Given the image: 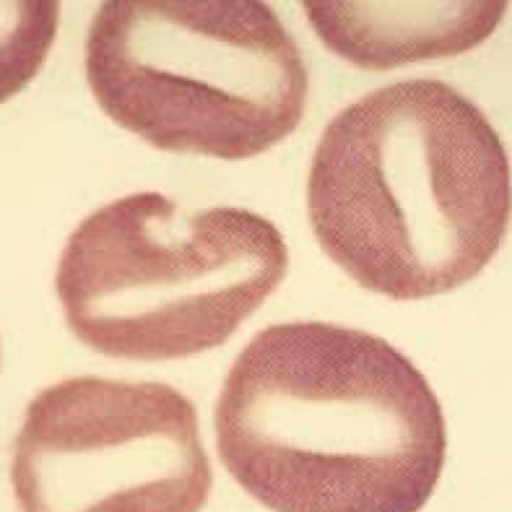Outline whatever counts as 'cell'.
<instances>
[{"label":"cell","instance_id":"1","mask_svg":"<svg viewBox=\"0 0 512 512\" xmlns=\"http://www.w3.org/2000/svg\"><path fill=\"white\" fill-rule=\"evenodd\" d=\"M229 474L274 512H418L445 461L441 404L388 341L324 321L258 332L215 409Z\"/></svg>","mask_w":512,"mask_h":512},{"label":"cell","instance_id":"2","mask_svg":"<svg viewBox=\"0 0 512 512\" xmlns=\"http://www.w3.org/2000/svg\"><path fill=\"white\" fill-rule=\"evenodd\" d=\"M307 211L321 249L362 288L401 301L437 296L499 251L508 156L483 111L451 85L390 83L326 125Z\"/></svg>","mask_w":512,"mask_h":512},{"label":"cell","instance_id":"3","mask_svg":"<svg viewBox=\"0 0 512 512\" xmlns=\"http://www.w3.org/2000/svg\"><path fill=\"white\" fill-rule=\"evenodd\" d=\"M85 71L123 129L162 151L223 160L290 135L309 90L295 40L261 1H103Z\"/></svg>","mask_w":512,"mask_h":512},{"label":"cell","instance_id":"4","mask_svg":"<svg viewBox=\"0 0 512 512\" xmlns=\"http://www.w3.org/2000/svg\"><path fill=\"white\" fill-rule=\"evenodd\" d=\"M278 228L244 208L189 216L156 191L84 218L60 255L55 290L74 335L122 359H179L226 342L285 277Z\"/></svg>","mask_w":512,"mask_h":512},{"label":"cell","instance_id":"5","mask_svg":"<svg viewBox=\"0 0 512 512\" xmlns=\"http://www.w3.org/2000/svg\"><path fill=\"white\" fill-rule=\"evenodd\" d=\"M10 475L22 512H198L212 483L186 396L90 375L30 402Z\"/></svg>","mask_w":512,"mask_h":512},{"label":"cell","instance_id":"6","mask_svg":"<svg viewBox=\"0 0 512 512\" xmlns=\"http://www.w3.org/2000/svg\"><path fill=\"white\" fill-rule=\"evenodd\" d=\"M325 46L373 71L468 51L503 19L507 0L304 1Z\"/></svg>","mask_w":512,"mask_h":512},{"label":"cell","instance_id":"7","mask_svg":"<svg viewBox=\"0 0 512 512\" xmlns=\"http://www.w3.org/2000/svg\"><path fill=\"white\" fill-rule=\"evenodd\" d=\"M61 2L0 0V105L38 73L55 41Z\"/></svg>","mask_w":512,"mask_h":512}]
</instances>
